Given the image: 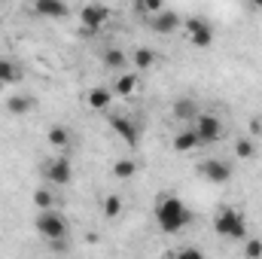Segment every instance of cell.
<instances>
[{
    "label": "cell",
    "instance_id": "obj_11",
    "mask_svg": "<svg viewBox=\"0 0 262 259\" xmlns=\"http://www.w3.org/2000/svg\"><path fill=\"white\" fill-rule=\"evenodd\" d=\"M85 104H89V110L104 113V110H110V104H113V92H110L107 85H95V89H89Z\"/></svg>",
    "mask_w": 262,
    "mask_h": 259
},
{
    "label": "cell",
    "instance_id": "obj_5",
    "mask_svg": "<svg viewBox=\"0 0 262 259\" xmlns=\"http://www.w3.org/2000/svg\"><path fill=\"white\" fill-rule=\"evenodd\" d=\"M183 28H186V37H189V43H192L195 49H207V46L213 43V28H210V21L192 15V18L183 21Z\"/></svg>",
    "mask_w": 262,
    "mask_h": 259
},
{
    "label": "cell",
    "instance_id": "obj_18",
    "mask_svg": "<svg viewBox=\"0 0 262 259\" xmlns=\"http://www.w3.org/2000/svg\"><path fill=\"white\" fill-rule=\"evenodd\" d=\"M0 79H3L6 85H15V82L21 79V67L15 64L12 58H6V55H0Z\"/></svg>",
    "mask_w": 262,
    "mask_h": 259
},
{
    "label": "cell",
    "instance_id": "obj_31",
    "mask_svg": "<svg viewBox=\"0 0 262 259\" xmlns=\"http://www.w3.org/2000/svg\"><path fill=\"white\" fill-rule=\"evenodd\" d=\"M3 89H9V85H6V82H3V79H0V92H3Z\"/></svg>",
    "mask_w": 262,
    "mask_h": 259
},
{
    "label": "cell",
    "instance_id": "obj_8",
    "mask_svg": "<svg viewBox=\"0 0 262 259\" xmlns=\"http://www.w3.org/2000/svg\"><path fill=\"white\" fill-rule=\"evenodd\" d=\"M180 25H183V18H180V12H174V9H162V12L149 15V31H152V34H162V37L180 31Z\"/></svg>",
    "mask_w": 262,
    "mask_h": 259
},
{
    "label": "cell",
    "instance_id": "obj_7",
    "mask_svg": "<svg viewBox=\"0 0 262 259\" xmlns=\"http://www.w3.org/2000/svg\"><path fill=\"white\" fill-rule=\"evenodd\" d=\"M195 134H198V143H216L220 137H223V122L213 116V113H198L195 116Z\"/></svg>",
    "mask_w": 262,
    "mask_h": 259
},
{
    "label": "cell",
    "instance_id": "obj_33",
    "mask_svg": "<svg viewBox=\"0 0 262 259\" xmlns=\"http://www.w3.org/2000/svg\"><path fill=\"white\" fill-rule=\"evenodd\" d=\"M0 25H3V18H0Z\"/></svg>",
    "mask_w": 262,
    "mask_h": 259
},
{
    "label": "cell",
    "instance_id": "obj_29",
    "mask_svg": "<svg viewBox=\"0 0 262 259\" xmlns=\"http://www.w3.org/2000/svg\"><path fill=\"white\" fill-rule=\"evenodd\" d=\"M253 3V9H262V0H250Z\"/></svg>",
    "mask_w": 262,
    "mask_h": 259
},
{
    "label": "cell",
    "instance_id": "obj_32",
    "mask_svg": "<svg viewBox=\"0 0 262 259\" xmlns=\"http://www.w3.org/2000/svg\"><path fill=\"white\" fill-rule=\"evenodd\" d=\"M0 12H3V0H0Z\"/></svg>",
    "mask_w": 262,
    "mask_h": 259
},
{
    "label": "cell",
    "instance_id": "obj_14",
    "mask_svg": "<svg viewBox=\"0 0 262 259\" xmlns=\"http://www.w3.org/2000/svg\"><path fill=\"white\" fill-rule=\"evenodd\" d=\"M159 61H162V55H159L156 49L140 46V49L131 52V64H134V70H152V67H159Z\"/></svg>",
    "mask_w": 262,
    "mask_h": 259
},
{
    "label": "cell",
    "instance_id": "obj_6",
    "mask_svg": "<svg viewBox=\"0 0 262 259\" xmlns=\"http://www.w3.org/2000/svg\"><path fill=\"white\" fill-rule=\"evenodd\" d=\"M79 21H82V28L89 34H98L110 21V6H104V3H85L82 12H79Z\"/></svg>",
    "mask_w": 262,
    "mask_h": 259
},
{
    "label": "cell",
    "instance_id": "obj_13",
    "mask_svg": "<svg viewBox=\"0 0 262 259\" xmlns=\"http://www.w3.org/2000/svg\"><path fill=\"white\" fill-rule=\"evenodd\" d=\"M3 107H6V113H9V116H28V113L37 107V101H34L31 95H9Z\"/></svg>",
    "mask_w": 262,
    "mask_h": 259
},
{
    "label": "cell",
    "instance_id": "obj_20",
    "mask_svg": "<svg viewBox=\"0 0 262 259\" xmlns=\"http://www.w3.org/2000/svg\"><path fill=\"white\" fill-rule=\"evenodd\" d=\"M46 140H49V146L64 149V146H70V131L64 125H52V128L46 131Z\"/></svg>",
    "mask_w": 262,
    "mask_h": 259
},
{
    "label": "cell",
    "instance_id": "obj_30",
    "mask_svg": "<svg viewBox=\"0 0 262 259\" xmlns=\"http://www.w3.org/2000/svg\"><path fill=\"white\" fill-rule=\"evenodd\" d=\"M140 3H143V0H134V9H140Z\"/></svg>",
    "mask_w": 262,
    "mask_h": 259
},
{
    "label": "cell",
    "instance_id": "obj_4",
    "mask_svg": "<svg viewBox=\"0 0 262 259\" xmlns=\"http://www.w3.org/2000/svg\"><path fill=\"white\" fill-rule=\"evenodd\" d=\"M198 174L204 177V180H210V183H216V186H223V183H229L232 180V165L226 162V159H204V162H198Z\"/></svg>",
    "mask_w": 262,
    "mask_h": 259
},
{
    "label": "cell",
    "instance_id": "obj_27",
    "mask_svg": "<svg viewBox=\"0 0 262 259\" xmlns=\"http://www.w3.org/2000/svg\"><path fill=\"white\" fill-rule=\"evenodd\" d=\"M177 256L183 259V256H204V253H201L198 247H180V250H177Z\"/></svg>",
    "mask_w": 262,
    "mask_h": 259
},
{
    "label": "cell",
    "instance_id": "obj_21",
    "mask_svg": "<svg viewBox=\"0 0 262 259\" xmlns=\"http://www.w3.org/2000/svg\"><path fill=\"white\" fill-rule=\"evenodd\" d=\"M122 207H125V201L119 198V195H104V201H101V210H104V217L107 220H116L119 213H122Z\"/></svg>",
    "mask_w": 262,
    "mask_h": 259
},
{
    "label": "cell",
    "instance_id": "obj_12",
    "mask_svg": "<svg viewBox=\"0 0 262 259\" xmlns=\"http://www.w3.org/2000/svg\"><path fill=\"white\" fill-rule=\"evenodd\" d=\"M110 128L116 131V134H119L128 146H134V143H137V134H140V131H137V125L131 122L128 116H110Z\"/></svg>",
    "mask_w": 262,
    "mask_h": 259
},
{
    "label": "cell",
    "instance_id": "obj_17",
    "mask_svg": "<svg viewBox=\"0 0 262 259\" xmlns=\"http://www.w3.org/2000/svg\"><path fill=\"white\" fill-rule=\"evenodd\" d=\"M195 146H201L195 128H183V131L174 134V149H177V153H192Z\"/></svg>",
    "mask_w": 262,
    "mask_h": 259
},
{
    "label": "cell",
    "instance_id": "obj_24",
    "mask_svg": "<svg viewBox=\"0 0 262 259\" xmlns=\"http://www.w3.org/2000/svg\"><path fill=\"white\" fill-rule=\"evenodd\" d=\"M34 207H37V210L55 207V195L49 192V189H37V192H34Z\"/></svg>",
    "mask_w": 262,
    "mask_h": 259
},
{
    "label": "cell",
    "instance_id": "obj_23",
    "mask_svg": "<svg viewBox=\"0 0 262 259\" xmlns=\"http://www.w3.org/2000/svg\"><path fill=\"white\" fill-rule=\"evenodd\" d=\"M137 174V162H131V159H116L113 162V177L116 180H131Z\"/></svg>",
    "mask_w": 262,
    "mask_h": 259
},
{
    "label": "cell",
    "instance_id": "obj_25",
    "mask_svg": "<svg viewBox=\"0 0 262 259\" xmlns=\"http://www.w3.org/2000/svg\"><path fill=\"white\" fill-rule=\"evenodd\" d=\"M244 256H250V259H259L262 256V241L259 238H244Z\"/></svg>",
    "mask_w": 262,
    "mask_h": 259
},
{
    "label": "cell",
    "instance_id": "obj_28",
    "mask_svg": "<svg viewBox=\"0 0 262 259\" xmlns=\"http://www.w3.org/2000/svg\"><path fill=\"white\" fill-rule=\"evenodd\" d=\"M250 134H253V137L262 134V119H250Z\"/></svg>",
    "mask_w": 262,
    "mask_h": 259
},
{
    "label": "cell",
    "instance_id": "obj_10",
    "mask_svg": "<svg viewBox=\"0 0 262 259\" xmlns=\"http://www.w3.org/2000/svg\"><path fill=\"white\" fill-rule=\"evenodd\" d=\"M34 12L40 18H52V21H61L70 15V6L64 0H34Z\"/></svg>",
    "mask_w": 262,
    "mask_h": 259
},
{
    "label": "cell",
    "instance_id": "obj_1",
    "mask_svg": "<svg viewBox=\"0 0 262 259\" xmlns=\"http://www.w3.org/2000/svg\"><path fill=\"white\" fill-rule=\"evenodd\" d=\"M156 223H159L162 232L177 235V232L189 229V223H192V210L186 207L183 198H177V195H165V198L156 201Z\"/></svg>",
    "mask_w": 262,
    "mask_h": 259
},
{
    "label": "cell",
    "instance_id": "obj_26",
    "mask_svg": "<svg viewBox=\"0 0 262 259\" xmlns=\"http://www.w3.org/2000/svg\"><path fill=\"white\" fill-rule=\"evenodd\" d=\"M162 9H165V0H143L137 12H143V15H156V12H162Z\"/></svg>",
    "mask_w": 262,
    "mask_h": 259
},
{
    "label": "cell",
    "instance_id": "obj_16",
    "mask_svg": "<svg viewBox=\"0 0 262 259\" xmlns=\"http://www.w3.org/2000/svg\"><path fill=\"white\" fill-rule=\"evenodd\" d=\"M101 61H104V67H110V70H125V67L131 64V58L125 55V49H116V46L104 49Z\"/></svg>",
    "mask_w": 262,
    "mask_h": 259
},
{
    "label": "cell",
    "instance_id": "obj_19",
    "mask_svg": "<svg viewBox=\"0 0 262 259\" xmlns=\"http://www.w3.org/2000/svg\"><path fill=\"white\" fill-rule=\"evenodd\" d=\"M137 73H122L119 79H116V85H113V92L119 95V98H131L134 92H137Z\"/></svg>",
    "mask_w": 262,
    "mask_h": 259
},
{
    "label": "cell",
    "instance_id": "obj_2",
    "mask_svg": "<svg viewBox=\"0 0 262 259\" xmlns=\"http://www.w3.org/2000/svg\"><path fill=\"white\" fill-rule=\"evenodd\" d=\"M213 232L220 238H229V241H244L247 238V220L235 207H220L213 213Z\"/></svg>",
    "mask_w": 262,
    "mask_h": 259
},
{
    "label": "cell",
    "instance_id": "obj_15",
    "mask_svg": "<svg viewBox=\"0 0 262 259\" xmlns=\"http://www.w3.org/2000/svg\"><path fill=\"white\" fill-rule=\"evenodd\" d=\"M171 113H174V119H180V122H189V119H195L198 113V104L192 98H177L174 101V107H171Z\"/></svg>",
    "mask_w": 262,
    "mask_h": 259
},
{
    "label": "cell",
    "instance_id": "obj_3",
    "mask_svg": "<svg viewBox=\"0 0 262 259\" xmlns=\"http://www.w3.org/2000/svg\"><path fill=\"white\" fill-rule=\"evenodd\" d=\"M34 226H37V232H40L46 241H64L67 232H70L67 220L58 213V210H55V207L40 210V213H37V220H34Z\"/></svg>",
    "mask_w": 262,
    "mask_h": 259
},
{
    "label": "cell",
    "instance_id": "obj_9",
    "mask_svg": "<svg viewBox=\"0 0 262 259\" xmlns=\"http://www.w3.org/2000/svg\"><path fill=\"white\" fill-rule=\"evenodd\" d=\"M46 180H49V186H67L73 180V168H70V162L64 156L46 162Z\"/></svg>",
    "mask_w": 262,
    "mask_h": 259
},
{
    "label": "cell",
    "instance_id": "obj_22",
    "mask_svg": "<svg viewBox=\"0 0 262 259\" xmlns=\"http://www.w3.org/2000/svg\"><path fill=\"white\" fill-rule=\"evenodd\" d=\"M235 159H241V162L256 159V143H253V137H238V140H235Z\"/></svg>",
    "mask_w": 262,
    "mask_h": 259
}]
</instances>
